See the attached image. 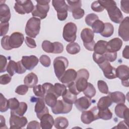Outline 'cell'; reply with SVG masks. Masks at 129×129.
Instances as JSON below:
<instances>
[{"label":"cell","mask_w":129,"mask_h":129,"mask_svg":"<svg viewBox=\"0 0 129 129\" xmlns=\"http://www.w3.org/2000/svg\"><path fill=\"white\" fill-rule=\"evenodd\" d=\"M12 78L10 75L7 74L2 75L0 77V83L2 85H6L9 83L11 81Z\"/></svg>","instance_id":"cell-56"},{"label":"cell","mask_w":129,"mask_h":129,"mask_svg":"<svg viewBox=\"0 0 129 129\" xmlns=\"http://www.w3.org/2000/svg\"><path fill=\"white\" fill-rule=\"evenodd\" d=\"M91 99L86 96H83L77 99L75 102V106L81 111L87 110L91 105Z\"/></svg>","instance_id":"cell-21"},{"label":"cell","mask_w":129,"mask_h":129,"mask_svg":"<svg viewBox=\"0 0 129 129\" xmlns=\"http://www.w3.org/2000/svg\"><path fill=\"white\" fill-rule=\"evenodd\" d=\"M33 91L35 96L40 98H43L45 95V91L42 85H36L33 87Z\"/></svg>","instance_id":"cell-42"},{"label":"cell","mask_w":129,"mask_h":129,"mask_svg":"<svg viewBox=\"0 0 129 129\" xmlns=\"http://www.w3.org/2000/svg\"><path fill=\"white\" fill-rule=\"evenodd\" d=\"M98 88L99 91L103 94H108V87L106 83L103 80H99L97 82Z\"/></svg>","instance_id":"cell-45"},{"label":"cell","mask_w":129,"mask_h":129,"mask_svg":"<svg viewBox=\"0 0 129 129\" xmlns=\"http://www.w3.org/2000/svg\"><path fill=\"white\" fill-rule=\"evenodd\" d=\"M117 58L116 52H111L107 51L105 53L100 55L94 52L93 54V58L94 61L98 64L102 63L104 61H108L109 62H113Z\"/></svg>","instance_id":"cell-14"},{"label":"cell","mask_w":129,"mask_h":129,"mask_svg":"<svg viewBox=\"0 0 129 129\" xmlns=\"http://www.w3.org/2000/svg\"><path fill=\"white\" fill-rule=\"evenodd\" d=\"M54 125V127L57 129H64L68 127L69 121L66 117L59 116L55 118Z\"/></svg>","instance_id":"cell-31"},{"label":"cell","mask_w":129,"mask_h":129,"mask_svg":"<svg viewBox=\"0 0 129 129\" xmlns=\"http://www.w3.org/2000/svg\"><path fill=\"white\" fill-rule=\"evenodd\" d=\"M116 77L123 81H128L129 79V68L128 67L121 64L116 69Z\"/></svg>","instance_id":"cell-23"},{"label":"cell","mask_w":129,"mask_h":129,"mask_svg":"<svg viewBox=\"0 0 129 129\" xmlns=\"http://www.w3.org/2000/svg\"><path fill=\"white\" fill-rule=\"evenodd\" d=\"M107 42L104 40H100L98 41L95 43L94 47V53L102 55L108 51L107 49Z\"/></svg>","instance_id":"cell-28"},{"label":"cell","mask_w":129,"mask_h":129,"mask_svg":"<svg viewBox=\"0 0 129 129\" xmlns=\"http://www.w3.org/2000/svg\"><path fill=\"white\" fill-rule=\"evenodd\" d=\"M91 27L94 33L100 34L104 29V23L102 21L98 19L93 23Z\"/></svg>","instance_id":"cell-38"},{"label":"cell","mask_w":129,"mask_h":129,"mask_svg":"<svg viewBox=\"0 0 129 129\" xmlns=\"http://www.w3.org/2000/svg\"><path fill=\"white\" fill-rule=\"evenodd\" d=\"M77 27L73 22L67 23L63 27L62 36L64 40L69 42H74L76 39Z\"/></svg>","instance_id":"cell-8"},{"label":"cell","mask_w":129,"mask_h":129,"mask_svg":"<svg viewBox=\"0 0 129 129\" xmlns=\"http://www.w3.org/2000/svg\"><path fill=\"white\" fill-rule=\"evenodd\" d=\"M114 32L113 26L110 23H104V27L103 31L100 33L101 35L105 37H110Z\"/></svg>","instance_id":"cell-35"},{"label":"cell","mask_w":129,"mask_h":129,"mask_svg":"<svg viewBox=\"0 0 129 129\" xmlns=\"http://www.w3.org/2000/svg\"><path fill=\"white\" fill-rule=\"evenodd\" d=\"M83 92L85 96L90 98L93 97L95 95L96 92L94 86L90 83H88L86 88Z\"/></svg>","instance_id":"cell-39"},{"label":"cell","mask_w":129,"mask_h":129,"mask_svg":"<svg viewBox=\"0 0 129 129\" xmlns=\"http://www.w3.org/2000/svg\"><path fill=\"white\" fill-rule=\"evenodd\" d=\"M57 97L53 92H49L45 94L44 100L45 103L50 107H53L57 102Z\"/></svg>","instance_id":"cell-30"},{"label":"cell","mask_w":129,"mask_h":129,"mask_svg":"<svg viewBox=\"0 0 129 129\" xmlns=\"http://www.w3.org/2000/svg\"><path fill=\"white\" fill-rule=\"evenodd\" d=\"M35 112L37 117L40 119L41 117L45 114L49 113V110L45 105V102L43 98H38L37 99L35 105Z\"/></svg>","instance_id":"cell-18"},{"label":"cell","mask_w":129,"mask_h":129,"mask_svg":"<svg viewBox=\"0 0 129 129\" xmlns=\"http://www.w3.org/2000/svg\"><path fill=\"white\" fill-rule=\"evenodd\" d=\"M42 86L45 90V94L49 92H53V85L50 83H45L42 84Z\"/></svg>","instance_id":"cell-61"},{"label":"cell","mask_w":129,"mask_h":129,"mask_svg":"<svg viewBox=\"0 0 129 129\" xmlns=\"http://www.w3.org/2000/svg\"><path fill=\"white\" fill-rule=\"evenodd\" d=\"M19 101L16 98H10L8 100V106L11 110H15L18 108L20 105Z\"/></svg>","instance_id":"cell-47"},{"label":"cell","mask_w":129,"mask_h":129,"mask_svg":"<svg viewBox=\"0 0 129 129\" xmlns=\"http://www.w3.org/2000/svg\"><path fill=\"white\" fill-rule=\"evenodd\" d=\"M25 42L27 46L31 48H34L36 47L35 41L30 37H26Z\"/></svg>","instance_id":"cell-57"},{"label":"cell","mask_w":129,"mask_h":129,"mask_svg":"<svg viewBox=\"0 0 129 129\" xmlns=\"http://www.w3.org/2000/svg\"><path fill=\"white\" fill-rule=\"evenodd\" d=\"M98 116L99 118H101L103 120H109L112 117V113L108 108L105 109H99Z\"/></svg>","instance_id":"cell-37"},{"label":"cell","mask_w":129,"mask_h":129,"mask_svg":"<svg viewBox=\"0 0 129 129\" xmlns=\"http://www.w3.org/2000/svg\"><path fill=\"white\" fill-rule=\"evenodd\" d=\"M72 109V104L66 103L63 100H58L56 104L51 108V110L55 114H66L70 112Z\"/></svg>","instance_id":"cell-11"},{"label":"cell","mask_w":129,"mask_h":129,"mask_svg":"<svg viewBox=\"0 0 129 129\" xmlns=\"http://www.w3.org/2000/svg\"><path fill=\"white\" fill-rule=\"evenodd\" d=\"M24 41V37L22 33L19 32L13 33L9 37V42L10 47L17 48L20 47Z\"/></svg>","instance_id":"cell-16"},{"label":"cell","mask_w":129,"mask_h":129,"mask_svg":"<svg viewBox=\"0 0 129 129\" xmlns=\"http://www.w3.org/2000/svg\"><path fill=\"white\" fill-rule=\"evenodd\" d=\"M98 19V17L97 15L94 13H91L86 16L85 18V22L87 25L92 26L93 23Z\"/></svg>","instance_id":"cell-46"},{"label":"cell","mask_w":129,"mask_h":129,"mask_svg":"<svg viewBox=\"0 0 129 129\" xmlns=\"http://www.w3.org/2000/svg\"><path fill=\"white\" fill-rule=\"evenodd\" d=\"M34 8L33 3L30 0L16 1L14 6V9L16 12L21 15L32 13Z\"/></svg>","instance_id":"cell-9"},{"label":"cell","mask_w":129,"mask_h":129,"mask_svg":"<svg viewBox=\"0 0 129 129\" xmlns=\"http://www.w3.org/2000/svg\"><path fill=\"white\" fill-rule=\"evenodd\" d=\"M99 67L103 72L104 76L108 79H113L116 77V69L112 67L108 61H104L98 64Z\"/></svg>","instance_id":"cell-12"},{"label":"cell","mask_w":129,"mask_h":129,"mask_svg":"<svg viewBox=\"0 0 129 129\" xmlns=\"http://www.w3.org/2000/svg\"><path fill=\"white\" fill-rule=\"evenodd\" d=\"M122 45V41L119 38H114L107 42V49L108 51L116 52L119 51Z\"/></svg>","instance_id":"cell-22"},{"label":"cell","mask_w":129,"mask_h":129,"mask_svg":"<svg viewBox=\"0 0 129 129\" xmlns=\"http://www.w3.org/2000/svg\"><path fill=\"white\" fill-rule=\"evenodd\" d=\"M84 14V10L81 8L75 10L72 12L73 17L75 19H80L81 18H82Z\"/></svg>","instance_id":"cell-52"},{"label":"cell","mask_w":129,"mask_h":129,"mask_svg":"<svg viewBox=\"0 0 129 129\" xmlns=\"http://www.w3.org/2000/svg\"><path fill=\"white\" fill-rule=\"evenodd\" d=\"M39 60L41 64L45 67H48L50 66V58L49 56H48L46 55H42L39 58Z\"/></svg>","instance_id":"cell-49"},{"label":"cell","mask_w":129,"mask_h":129,"mask_svg":"<svg viewBox=\"0 0 129 129\" xmlns=\"http://www.w3.org/2000/svg\"><path fill=\"white\" fill-rule=\"evenodd\" d=\"M27 104L24 102H21L19 106L15 110H11V114L23 116L27 110Z\"/></svg>","instance_id":"cell-34"},{"label":"cell","mask_w":129,"mask_h":129,"mask_svg":"<svg viewBox=\"0 0 129 129\" xmlns=\"http://www.w3.org/2000/svg\"><path fill=\"white\" fill-rule=\"evenodd\" d=\"M29 87L26 85H21L18 86L15 89V92L20 95H25L28 91Z\"/></svg>","instance_id":"cell-48"},{"label":"cell","mask_w":129,"mask_h":129,"mask_svg":"<svg viewBox=\"0 0 129 129\" xmlns=\"http://www.w3.org/2000/svg\"><path fill=\"white\" fill-rule=\"evenodd\" d=\"M69 65L68 59L63 56L56 57L53 60V68L56 77L59 79L64 73Z\"/></svg>","instance_id":"cell-6"},{"label":"cell","mask_w":129,"mask_h":129,"mask_svg":"<svg viewBox=\"0 0 129 129\" xmlns=\"http://www.w3.org/2000/svg\"><path fill=\"white\" fill-rule=\"evenodd\" d=\"M68 6V11L70 12H73L74 10L81 8L82 1L79 0L75 1H67Z\"/></svg>","instance_id":"cell-40"},{"label":"cell","mask_w":129,"mask_h":129,"mask_svg":"<svg viewBox=\"0 0 129 129\" xmlns=\"http://www.w3.org/2000/svg\"><path fill=\"white\" fill-rule=\"evenodd\" d=\"M11 12L9 7L5 4L0 5V21L1 23H7L11 18Z\"/></svg>","instance_id":"cell-24"},{"label":"cell","mask_w":129,"mask_h":129,"mask_svg":"<svg viewBox=\"0 0 129 129\" xmlns=\"http://www.w3.org/2000/svg\"><path fill=\"white\" fill-rule=\"evenodd\" d=\"M21 61L25 69L30 71L37 65L39 60L36 56L32 55L30 56H23Z\"/></svg>","instance_id":"cell-19"},{"label":"cell","mask_w":129,"mask_h":129,"mask_svg":"<svg viewBox=\"0 0 129 129\" xmlns=\"http://www.w3.org/2000/svg\"><path fill=\"white\" fill-rule=\"evenodd\" d=\"M17 63L13 60H10L7 67V71L9 74L12 77L13 76L17 71Z\"/></svg>","instance_id":"cell-41"},{"label":"cell","mask_w":129,"mask_h":129,"mask_svg":"<svg viewBox=\"0 0 129 129\" xmlns=\"http://www.w3.org/2000/svg\"><path fill=\"white\" fill-rule=\"evenodd\" d=\"M99 108L97 106H94L90 110L83 111L81 116V119L83 123L87 124L91 123L92 121L99 118Z\"/></svg>","instance_id":"cell-10"},{"label":"cell","mask_w":129,"mask_h":129,"mask_svg":"<svg viewBox=\"0 0 129 129\" xmlns=\"http://www.w3.org/2000/svg\"><path fill=\"white\" fill-rule=\"evenodd\" d=\"M8 100L4 97L2 93H1L0 111L1 112H6L8 110Z\"/></svg>","instance_id":"cell-44"},{"label":"cell","mask_w":129,"mask_h":129,"mask_svg":"<svg viewBox=\"0 0 129 129\" xmlns=\"http://www.w3.org/2000/svg\"><path fill=\"white\" fill-rule=\"evenodd\" d=\"M66 90L67 86L64 84L56 83L53 85V92L57 97L62 96Z\"/></svg>","instance_id":"cell-33"},{"label":"cell","mask_w":129,"mask_h":129,"mask_svg":"<svg viewBox=\"0 0 129 129\" xmlns=\"http://www.w3.org/2000/svg\"><path fill=\"white\" fill-rule=\"evenodd\" d=\"M17 63V69L16 73L19 74H22L24 73L26 71V69L22 63L21 61L20 60L18 61Z\"/></svg>","instance_id":"cell-60"},{"label":"cell","mask_w":129,"mask_h":129,"mask_svg":"<svg viewBox=\"0 0 129 129\" xmlns=\"http://www.w3.org/2000/svg\"><path fill=\"white\" fill-rule=\"evenodd\" d=\"M77 95L72 93L69 89H67L66 92L62 95V100L67 103L73 105L77 99Z\"/></svg>","instance_id":"cell-32"},{"label":"cell","mask_w":129,"mask_h":129,"mask_svg":"<svg viewBox=\"0 0 129 129\" xmlns=\"http://www.w3.org/2000/svg\"><path fill=\"white\" fill-rule=\"evenodd\" d=\"M7 59L6 56L0 55V73H4L7 71Z\"/></svg>","instance_id":"cell-50"},{"label":"cell","mask_w":129,"mask_h":129,"mask_svg":"<svg viewBox=\"0 0 129 129\" xmlns=\"http://www.w3.org/2000/svg\"><path fill=\"white\" fill-rule=\"evenodd\" d=\"M108 96L110 97L112 102L117 104L125 103L126 97L125 95L121 92L115 91L113 92H109Z\"/></svg>","instance_id":"cell-26"},{"label":"cell","mask_w":129,"mask_h":129,"mask_svg":"<svg viewBox=\"0 0 129 129\" xmlns=\"http://www.w3.org/2000/svg\"><path fill=\"white\" fill-rule=\"evenodd\" d=\"M125 125H128L125 122L124 120H123L121 122H120L117 126L116 127H117V128H128V126H126Z\"/></svg>","instance_id":"cell-64"},{"label":"cell","mask_w":129,"mask_h":129,"mask_svg":"<svg viewBox=\"0 0 129 129\" xmlns=\"http://www.w3.org/2000/svg\"><path fill=\"white\" fill-rule=\"evenodd\" d=\"M120 7L121 10L126 14L129 13V1H121Z\"/></svg>","instance_id":"cell-58"},{"label":"cell","mask_w":129,"mask_h":129,"mask_svg":"<svg viewBox=\"0 0 129 129\" xmlns=\"http://www.w3.org/2000/svg\"><path fill=\"white\" fill-rule=\"evenodd\" d=\"M54 45V51L53 53H60L63 50V46L62 44L59 42H54L53 43Z\"/></svg>","instance_id":"cell-55"},{"label":"cell","mask_w":129,"mask_h":129,"mask_svg":"<svg viewBox=\"0 0 129 129\" xmlns=\"http://www.w3.org/2000/svg\"><path fill=\"white\" fill-rule=\"evenodd\" d=\"M52 5L57 12V18L60 21H64L68 16V6L63 0H53Z\"/></svg>","instance_id":"cell-7"},{"label":"cell","mask_w":129,"mask_h":129,"mask_svg":"<svg viewBox=\"0 0 129 129\" xmlns=\"http://www.w3.org/2000/svg\"><path fill=\"white\" fill-rule=\"evenodd\" d=\"M67 51L71 54H76L80 51V46L77 42H71L66 46Z\"/></svg>","instance_id":"cell-36"},{"label":"cell","mask_w":129,"mask_h":129,"mask_svg":"<svg viewBox=\"0 0 129 129\" xmlns=\"http://www.w3.org/2000/svg\"><path fill=\"white\" fill-rule=\"evenodd\" d=\"M40 123L36 120H32L28 123L27 128L40 129L41 128Z\"/></svg>","instance_id":"cell-59"},{"label":"cell","mask_w":129,"mask_h":129,"mask_svg":"<svg viewBox=\"0 0 129 129\" xmlns=\"http://www.w3.org/2000/svg\"><path fill=\"white\" fill-rule=\"evenodd\" d=\"M50 0H40L36 1L37 5L34 6V9L32 12V15L35 17H38L41 19L45 18L47 13L49 10Z\"/></svg>","instance_id":"cell-3"},{"label":"cell","mask_w":129,"mask_h":129,"mask_svg":"<svg viewBox=\"0 0 129 129\" xmlns=\"http://www.w3.org/2000/svg\"><path fill=\"white\" fill-rule=\"evenodd\" d=\"M91 9L93 11L96 12H101L104 10V8L99 3V1H95L92 3Z\"/></svg>","instance_id":"cell-53"},{"label":"cell","mask_w":129,"mask_h":129,"mask_svg":"<svg viewBox=\"0 0 129 129\" xmlns=\"http://www.w3.org/2000/svg\"><path fill=\"white\" fill-rule=\"evenodd\" d=\"M94 33L92 30L86 28L81 32V38L83 40L84 47L89 51H94L95 44L94 40Z\"/></svg>","instance_id":"cell-5"},{"label":"cell","mask_w":129,"mask_h":129,"mask_svg":"<svg viewBox=\"0 0 129 129\" xmlns=\"http://www.w3.org/2000/svg\"><path fill=\"white\" fill-rule=\"evenodd\" d=\"M99 3L105 9L110 20L115 23H120L123 20V15L119 9L116 6L115 1L112 0L99 1Z\"/></svg>","instance_id":"cell-1"},{"label":"cell","mask_w":129,"mask_h":129,"mask_svg":"<svg viewBox=\"0 0 129 129\" xmlns=\"http://www.w3.org/2000/svg\"><path fill=\"white\" fill-rule=\"evenodd\" d=\"M40 120L41 127L42 129H51L54 125V119L49 113L43 115Z\"/></svg>","instance_id":"cell-25"},{"label":"cell","mask_w":129,"mask_h":129,"mask_svg":"<svg viewBox=\"0 0 129 129\" xmlns=\"http://www.w3.org/2000/svg\"><path fill=\"white\" fill-rule=\"evenodd\" d=\"M112 104L110 97L108 95L100 98L97 103V107L99 109H105L108 108Z\"/></svg>","instance_id":"cell-29"},{"label":"cell","mask_w":129,"mask_h":129,"mask_svg":"<svg viewBox=\"0 0 129 129\" xmlns=\"http://www.w3.org/2000/svg\"><path fill=\"white\" fill-rule=\"evenodd\" d=\"M38 77L34 73H30L26 76L24 79V83L29 88H33L38 83Z\"/></svg>","instance_id":"cell-27"},{"label":"cell","mask_w":129,"mask_h":129,"mask_svg":"<svg viewBox=\"0 0 129 129\" xmlns=\"http://www.w3.org/2000/svg\"><path fill=\"white\" fill-rule=\"evenodd\" d=\"M10 36L6 35L4 36L1 39V45L2 47L5 50H11L12 48L10 47L9 45V39Z\"/></svg>","instance_id":"cell-51"},{"label":"cell","mask_w":129,"mask_h":129,"mask_svg":"<svg viewBox=\"0 0 129 129\" xmlns=\"http://www.w3.org/2000/svg\"><path fill=\"white\" fill-rule=\"evenodd\" d=\"M118 35L124 41L129 40V18L125 17L120 22L118 31Z\"/></svg>","instance_id":"cell-15"},{"label":"cell","mask_w":129,"mask_h":129,"mask_svg":"<svg viewBox=\"0 0 129 129\" xmlns=\"http://www.w3.org/2000/svg\"><path fill=\"white\" fill-rule=\"evenodd\" d=\"M40 19L36 17H32L27 21L25 31L26 35L31 38H35L39 34L40 29Z\"/></svg>","instance_id":"cell-2"},{"label":"cell","mask_w":129,"mask_h":129,"mask_svg":"<svg viewBox=\"0 0 129 129\" xmlns=\"http://www.w3.org/2000/svg\"><path fill=\"white\" fill-rule=\"evenodd\" d=\"M42 48L47 53H53L54 51L53 43L48 40H44L42 42Z\"/></svg>","instance_id":"cell-43"},{"label":"cell","mask_w":129,"mask_h":129,"mask_svg":"<svg viewBox=\"0 0 129 129\" xmlns=\"http://www.w3.org/2000/svg\"><path fill=\"white\" fill-rule=\"evenodd\" d=\"M9 28V23H1L0 24V35L1 36H5L7 33Z\"/></svg>","instance_id":"cell-54"},{"label":"cell","mask_w":129,"mask_h":129,"mask_svg":"<svg viewBox=\"0 0 129 129\" xmlns=\"http://www.w3.org/2000/svg\"><path fill=\"white\" fill-rule=\"evenodd\" d=\"M89 78V73L86 69H82L77 72V76L75 81V84L79 93L83 92L86 88Z\"/></svg>","instance_id":"cell-4"},{"label":"cell","mask_w":129,"mask_h":129,"mask_svg":"<svg viewBox=\"0 0 129 129\" xmlns=\"http://www.w3.org/2000/svg\"><path fill=\"white\" fill-rule=\"evenodd\" d=\"M0 125H1V128H7V127L6 125V121H5V118L4 117L3 115H0Z\"/></svg>","instance_id":"cell-63"},{"label":"cell","mask_w":129,"mask_h":129,"mask_svg":"<svg viewBox=\"0 0 129 129\" xmlns=\"http://www.w3.org/2000/svg\"><path fill=\"white\" fill-rule=\"evenodd\" d=\"M122 56L126 58V59H128L129 58V51H128V46L126 45L123 51H122Z\"/></svg>","instance_id":"cell-62"},{"label":"cell","mask_w":129,"mask_h":129,"mask_svg":"<svg viewBox=\"0 0 129 129\" xmlns=\"http://www.w3.org/2000/svg\"><path fill=\"white\" fill-rule=\"evenodd\" d=\"M27 122V119L26 117L11 114L10 118V128H21L25 127Z\"/></svg>","instance_id":"cell-13"},{"label":"cell","mask_w":129,"mask_h":129,"mask_svg":"<svg viewBox=\"0 0 129 129\" xmlns=\"http://www.w3.org/2000/svg\"><path fill=\"white\" fill-rule=\"evenodd\" d=\"M115 113L119 118H124L125 122L128 124V108L124 103H119L115 107Z\"/></svg>","instance_id":"cell-20"},{"label":"cell","mask_w":129,"mask_h":129,"mask_svg":"<svg viewBox=\"0 0 129 129\" xmlns=\"http://www.w3.org/2000/svg\"><path fill=\"white\" fill-rule=\"evenodd\" d=\"M77 76V72L73 69H70L65 71L63 75L58 79L63 84L67 86L72 82H75Z\"/></svg>","instance_id":"cell-17"}]
</instances>
